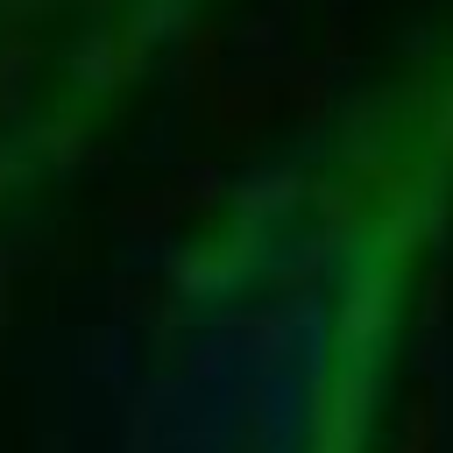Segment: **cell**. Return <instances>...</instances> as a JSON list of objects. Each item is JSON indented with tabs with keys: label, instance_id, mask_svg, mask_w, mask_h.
<instances>
[{
	"label": "cell",
	"instance_id": "obj_1",
	"mask_svg": "<svg viewBox=\"0 0 453 453\" xmlns=\"http://www.w3.org/2000/svg\"><path fill=\"white\" fill-rule=\"evenodd\" d=\"M163 35V0H0V340L92 134Z\"/></svg>",
	"mask_w": 453,
	"mask_h": 453
}]
</instances>
